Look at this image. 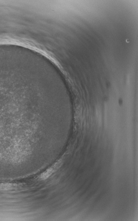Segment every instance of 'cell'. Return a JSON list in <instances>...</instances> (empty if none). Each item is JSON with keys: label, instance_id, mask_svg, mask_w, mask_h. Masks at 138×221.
<instances>
[{"label": "cell", "instance_id": "obj_1", "mask_svg": "<svg viewBox=\"0 0 138 221\" xmlns=\"http://www.w3.org/2000/svg\"><path fill=\"white\" fill-rule=\"evenodd\" d=\"M56 167L54 166L53 167H51L48 169L46 171H45L40 175V179H42V180H45V179H48L56 170Z\"/></svg>", "mask_w": 138, "mask_h": 221}]
</instances>
